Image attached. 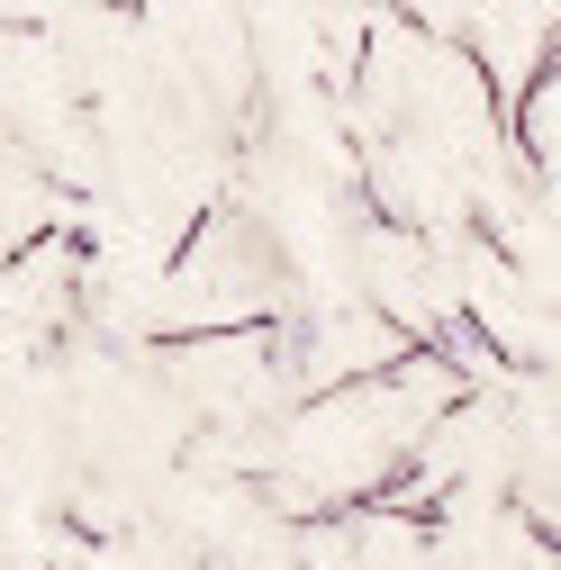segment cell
<instances>
[{
    "mask_svg": "<svg viewBox=\"0 0 561 570\" xmlns=\"http://www.w3.org/2000/svg\"><path fill=\"white\" fill-rule=\"evenodd\" d=\"M508 146H516L525 181H552V164H561V55H543L534 73L516 82V109H508Z\"/></svg>",
    "mask_w": 561,
    "mask_h": 570,
    "instance_id": "6da1fadb",
    "label": "cell"
}]
</instances>
